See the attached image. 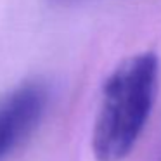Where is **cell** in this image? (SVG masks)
Wrapping results in <instances>:
<instances>
[{
  "mask_svg": "<svg viewBox=\"0 0 161 161\" xmlns=\"http://www.w3.org/2000/svg\"><path fill=\"white\" fill-rule=\"evenodd\" d=\"M159 57L153 50L123 59L102 85L92 128L97 161H123L146 128L158 92Z\"/></svg>",
  "mask_w": 161,
  "mask_h": 161,
  "instance_id": "obj_1",
  "label": "cell"
},
{
  "mask_svg": "<svg viewBox=\"0 0 161 161\" xmlns=\"http://www.w3.org/2000/svg\"><path fill=\"white\" fill-rule=\"evenodd\" d=\"M50 92L45 83L30 80L0 94V161L11 158L36 132Z\"/></svg>",
  "mask_w": 161,
  "mask_h": 161,
  "instance_id": "obj_2",
  "label": "cell"
},
{
  "mask_svg": "<svg viewBox=\"0 0 161 161\" xmlns=\"http://www.w3.org/2000/svg\"><path fill=\"white\" fill-rule=\"evenodd\" d=\"M52 4H57V5H63V4H71V2H76V0H49Z\"/></svg>",
  "mask_w": 161,
  "mask_h": 161,
  "instance_id": "obj_3",
  "label": "cell"
}]
</instances>
